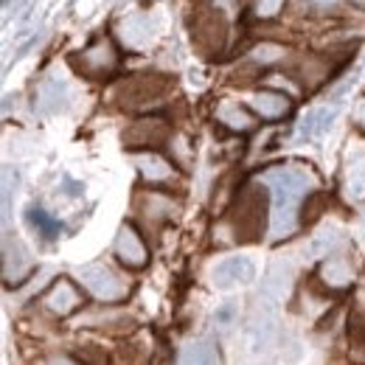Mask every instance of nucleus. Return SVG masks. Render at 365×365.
<instances>
[{"mask_svg":"<svg viewBox=\"0 0 365 365\" xmlns=\"http://www.w3.org/2000/svg\"><path fill=\"white\" fill-rule=\"evenodd\" d=\"M340 0H307V6L312 9H320V11H329V9H337Z\"/></svg>","mask_w":365,"mask_h":365,"instance_id":"nucleus-32","label":"nucleus"},{"mask_svg":"<svg viewBox=\"0 0 365 365\" xmlns=\"http://www.w3.org/2000/svg\"><path fill=\"white\" fill-rule=\"evenodd\" d=\"M31 270H34V262H31L29 247L6 230V236H3V281L9 287H20L31 275Z\"/></svg>","mask_w":365,"mask_h":365,"instance_id":"nucleus-8","label":"nucleus"},{"mask_svg":"<svg viewBox=\"0 0 365 365\" xmlns=\"http://www.w3.org/2000/svg\"><path fill=\"white\" fill-rule=\"evenodd\" d=\"M217 121L230 130V133H253L256 130V124H259V118H256V113L250 110V107H245V104H236V101H220V107H217Z\"/></svg>","mask_w":365,"mask_h":365,"instance_id":"nucleus-17","label":"nucleus"},{"mask_svg":"<svg viewBox=\"0 0 365 365\" xmlns=\"http://www.w3.org/2000/svg\"><path fill=\"white\" fill-rule=\"evenodd\" d=\"M76 281L101 304H118V301H124L130 295V281L118 270H113L110 264H101V262L79 267L76 270Z\"/></svg>","mask_w":365,"mask_h":365,"instance_id":"nucleus-4","label":"nucleus"},{"mask_svg":"<svg viewBox=\"0 0 365 365\" xmlns=\"http://www.w3.org/2000/svg\"><path fill=\"white\" fill-rule=\"evenodd\" d=\"M26 217H29V225L37 230L43 239H56V236L62 233V225H59V220H53L48 211L37 208V205H31V208L26 211Z\"/></svg>","mask_w":365,"mask_h":365,"instance_id":"nucleus-24","label":"nucleus"},{"mask_svg":"<svg viewBox=\"0 0 365 365\" xmlns=\"http://www.w3.org/2000/svg\"><path fill=\"white\" fill-rule=\"evenodd\" d=\"M115 256H118V262H121L124 267H130V270H140V267L149 264V247H146L143 236H140L130 222H124V225L118 228V236H115Z\"/></svg>","mask_w":365,"mask_h":365,"instance_id":"nucleus-10","label":"nucleus"},{"mask_svg":"<svg viewBox=\"0 0 365 365\" xmlns=\"http://www.w3.org/2000/svg\"><path fill=\"white\" fill-rule=\"evenodd\" d=\"M71 65L76 73H82L85 79H93V82H101V79H110L118 65H121V53H118V46L113 43V37L107 34H98L91 46H85L82 51H76L71 56Z\"/></svg>","mask_w":365,"mask_h":365,"instance_id":"nucleus-3","label":"nucleus"},{"mask_svg":"<svg viewBox=\"0 0 365 365\" xmlns=\"http://www.w3.org/2000/svg\"><path fill=\"white\" fill-rule=\"evenodd\" d=\"M343 188H346V197H349V200H354V202H363L365 200V158L357 160V163L349 169Z\"/></svg>","mask_w":365,"mask_h":365,"instance_id":"nucleus-25","label":"nucleus"},{"mask_svg":"<svg viewBox=\"0 0 365 365\" xmlns=\"http://www.w3.org/2000/svg\"><path fill=\"white\" fill-rule=\"evenodd\" d=\"M337 110H340V104H323V107H315V110H309L304 118H301V138H318L323 135L331 124H334V118H337Z\"/></svg>","mask_w":365,"mask_h":365,"instance_id":"nucleus-21","label":"nucleus"},{"mask_svg":"<svg viewBox=\"0 0 365 365\" xmlns=\"http://www.w3.org/2000/svg\"><path fill=\"white\" fill-rule=\"evenodd\" d=\"M334 71V62L331 56H320V53H309V56H301L298 65H295V79L301 82L304 91H318L320 85L331 76Z\"/></svg>","mask_w":365,"mask_h":365,"instance_id":"nucleus-14","label":"nucleus"},{"mask_svg":"<svg viewBox=\"0 0 365 365\" xmlns=\"http://www.w3.org/2000/svg\"><path fill=\"white\" fill-rule=\"evenodd\" d=\"M340 230L337 228H323L318 230L312 239H309V245H307V259H329L337 247H340Z\"/></svg>","mask_w":365,"mask_h":365,"instance_id":"nucleus-22","label":"nucleus"},{"mask_svg":"<svg viewBox=\"0 0 365 365\" xmlns=\"http://www.w3.org/2000/svg\"><path fill=\"white\" fill-rule=\"evenodd\" d=\"M320 211H323V197H320V194H309L307 202H304V208H301V222L318 220Z\"/></svg>","mask_w":365,"mask_h":365,"instance_id":"nucleus-30","label":"nucleus"},{"mask_svg":"<svg viewBox=\"0 0 365 365\" xmlns=\"http://www.w3.org/2000/svg\"><path fill=\"white\" fill-rule=\"evenodd\" d=\"M169 140V121L160 115H143L133 121L124 133V146L127 149H143V152H155L158 146H163Z\"/></svg>","mask_w":365,"mask_h":365,"instance_id":"nucleus-7","label":"nucleus"},{"mask_svg":"<svg viewBox=\"0 0 365 365\" xmlns=\"http://www.w3.org/2000/svg\"><path fill=\"white\" fill-rule=\"evenodd\" d=\"M273 331H275V320L270 312H259L256 315V320L250 323V340H253V346L256 349H264L267 343H270V337H273Z\"/></svg>","mask_w":365,"mask_h":365,"instance_id":"nucleus-26","label":"nucleus"},{"mask_svg":"<svg viewBox=\"0 0 365 365\" xmlns=\"http://www.w3.org/2000/svg\"><path fill=\"white\" fill-rule=\"evenodd\" d=\"M289 284H292V264L284 262V259L273 262L270 270H267V275H264V284H262V295H264V301H270V304L284 301L287 292H289Z\"/></svg>","mask_w":365,"mask_h":365,"instance_id":"nucleus-18","label":"nucleus"},{"mask_svg":"<svg viewBox=\"0 0 365 365\" xmlns=\"http://www.w3.org/2000/svg\"><path fill=\"white\" fill-rule=\"evenodd\" d=\"M253 275H256V264L247 256H228V259L217 262V267L211 270V281H214V287L228 289V287L250 284Z\"/></svg>","mask_w":365,"mask_h":365,"instance_id":"nucleus-12","label":"nucleus"},{"mask_svg":"<svg viewBox=\"0 0 365 365\" xmlns=\"http://www.w3.org/2000/svg\"><path fill=\"white\" fill-rule=\"evenodd\" d=\"M354 124H357L360 130H365V98L357 104V110H354Z\"/></svg>","mask_w":365,"mask_h":365,"instance_id":"nucleus-33","label":"nucleus"},{"mask_svg":"<svg viewBox=\"0 0 365 365\" xmlns=\"http://www.w3.org/2000/svg\"><path fill=\"white\" fill-rule=\"evenodd\" d=\"M247 104L256 113V118H262V121H281V118H287L292 113V98L287 93L273 91V88L253 93Z\"/></svg>","mask_w":365,"mask_h":365,"instance_id":"nucleus-13","label":"nucleus"},{"mask_svg":"<svg viewBox=\"0 0 365 365\" xmlns=\"http://www.w3.org/2000/svg\"><path fill=\"white\" fill-rule=\"evenodd\" d=\"M158 37V20L152 14H127L121 23H118V40L124 43V48L130 51H143L155 43Z\"/></svg>","mask_w":365,"mask_h":365,"instance_id":"nucleus-9","label":"nucleus"},{"mask_svg":"<svg viewBox=\"0 0 365 365\" xmlns=\"http://www.w3.org/2000/svg\"><path fill=\"white\" fill-rule=\"evenodd\" d=\"M284 3L287 0H253V14L259 20H273L284 11Z\"/></svg>","mask_w":365,"mask_h":365,"instance_id":"nucleus-29","label":"nucleus"},{"mask_svg":"<svg viewBox=\"0 0 365 365\" xmlns=\"http://www.w3.org/2000/svg\"><path fill=\"white\" fill-rule=\"evenodd\" d=\"M68 104V85L59 76H48L37 88V110L40 113H59Z\"/></svg>","mask_w":365,"mask_h":365,"instance_id":"nucleus-20","label":"nucleus"},{"mask_svg":"<svg viewBox=\"0 0 365 365\" xmlns=\"http://www.w3.org/2000/svg\"><path fill=\"white\" fill-rule=\"evenodd\" d=\"M214 9H220V11H233L236 9V0H208Z\"/></svg>","mask_w":365,"mask_h":365,"instance_id":"nucleus-34","label":"nucleus"},{"mask_svg":"<svg viewBox=\"0 0 365 365\" xmlns=\"http://www.w3.org/2000/svg\"><path fill=\"white\" fill-rule=\"evenodd\" d=\"M259 182H264L273 197V214H270L273 239L278 242V239L292 236L301 222L304 197L315 194V188H318L315 172L304 163H281V166L264 169Z\"/></svg>","mask_w":365,"mask_h":365,"instance_id":"nucleus-1","label":"nucleus"},{"mask_svg":"<svg viewBox=\"0 0 365 365\" xmlns=\"http://www.w3.org/2000/svg\"><path fill=\"white\" fill-rule=\"evenodd\" d=\"M191 40H194V46L200 48L202 53H208V56H214V53H220L225 48V40H228L225 14L220 9H214L208 0L194 9V17H191Z\"/></svg>","mask_w":365,"mask_h":365,"instance_id":"nucleus-5","label":"nucleus"},{"mask_svg":"<svg viewBox=\"0 0 365 365\" xmlns=\"http://www.w3.org/2000/svg\"><path fill=\"white\" fill-rule=\"evenodd\" d=\"M351 3H354L357 9H365V0H351Z\"/></svg>","mask_w":365,"mask_h":365,"instance_id":"nucleus-35","label":"nucleus"},{"mask_svg":"<svg viewBox=\"0 0 365 365\" xmlns=\"http://www.w3.org/2000/svg\"><path fill=\"white\" fill-rule=\"evenodd\" d=\"M37 365H85V363H79V360H73V357H68V354H48V357H43Z\"/></svg>","mask_w":365,"mask_h":365,"instance_id":"nucleus-31","label":"nucleus"},{"mask_svg":"<svg viewBox=\"0 0 365 365\" xmlns=\"http://www.w3.org/2000/svg\"><path fill=\"white\" fill-rule=\"evenodd\" d=\"M180 363L185 365H220V354L208 340H194L182 349Z\"/></svg>","mask_w":365,"mask_h":365,"instance_id":"nucleus-23","label":"nucleus"},{"mask_svg":"<svg viewBox=\"0 0 365 365\" xmlns=\"http://www.w3.org/2000/svg\"><path fill=\"white\" fill-rule=\"evenodd\" d=\"M43 307L51 315H56V318H68V315H73L82 307V292L76 289L73 281L59 278V281L51 284V289L43 295Z\"/></svg>","mask_w":365,"mask_h":365,"instance_id":"nucleus-11","label":"nucleus"},{"mask_svg":"<svg viewBox=\"0 0 365 365\" xmlns=\"http://www.w3.org/2000/svg\"><path fill=\"white\" fill-rule=\"evenodd\" d=\"M287 56V51L284 46H278V43H259V46L250 51V62L259 68H264V65H273V62H281Z\"/></svg>","mask_w":365,"mask_h":365,"instance_id":"nucleus-27","label":"nucleus"},{"mask_svg":"<svg viewBox=\"0 0 365 365\" xmlns=\"http://www.w3.org/2000/svg\"><path fill=\"white\" fill-rule=\"evenodd\" d=\"M175 211H178V202L163 191H146V194L138 197V214L149 225H160V222L172 220Z\"/></svg>","mask_w":365,"mask_h":365,"instance_id":"nucleus-15","label":"nucleus"},{"mask_svg":"<svg viewBox=\"0 0 365 365\" xmlns=\"http://www.w3.org/2000/svg\"><path fill=\"white\" fill-rule=\"evenodd\" d=\"M320 281L329 289H346L354 281V267L346 256H329L320 264Z\"/></svg>","mask_w":365,"mask_h":365,"instance_id":"nucleus-19","label":"nucleus"},{"mask_svg":"<svg viewBox=\"0 0 365 365\" xmlns=\"http://www.w3.org/2000/svg\"><path fill=\"white\" fill-rule=\"evenodd\" d=\"M17 172L11 166L3 169V225H9V217H11V197L17 194Z\"/></svg>","mask_w":365,"mask_h":365,"instance_id":"nucleus-28","label":"nucleus"},{"mask_svg":"<svg viewBox=\"0 0 365 365\" xmlns=\"http://www.w3.org/2000/svg\"><path fill=\"white\" fill-rule=\"evenodd\" d=\"M135 166H138V172H140V178H143L146 182H158V185H163V182H172L175 178H178L175 163L166 160V158L158 155V152H138Z\"/></svg>","mask_w":365,"mask_h":365,"instance_id":"nucleus-16","label":"nucleus"},{"mask_svg":"<svg viewBox=\"0 0 365 365\" xmlns=\"http://www.w3.org/2000/svg\"><path fill=\"white\" fill-rule=\"evenodd\" d=\"M270 200L273 197L264 182H250L236 194L222 222V230L230 233V242H256L264 233Z\"/></svg>","mask_w":365,"mask_h":365,"instance_id":"nucleus-2","label":"nucleus"},{"mask_svg":"<svg viewBox=\"0 0 365 365\" xmlns=\"http://www.w3.org/2000/svg\"><path fill=\"white\" fill-rule=\"evenodd\" d=\"M166 91H169V79L166 76L140 73V76H133V79H124L113 96H115L118 107H124V110H143V107L160 101Z\"/></svg>","mask_w":365,"mask_h":365,"instance_id":"nucleus-6","label":"nucleus"}]
</instances>
